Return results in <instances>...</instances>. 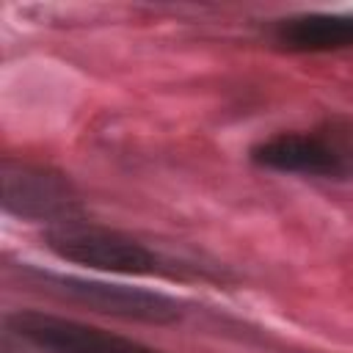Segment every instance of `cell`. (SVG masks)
I'll list each match as a JSON object with an SVG mask.
<instances>
[{
  "instance_id": "5b68a950",
  "label": "cell",
  "mask_w": 353,
  "mask_h": 353,
  "mask_svg": "<svg viewBox=\"0 0 353 353\" xmlns=\"http://www.w3.org/2000/svg\"><path fill=\"white\" fill-rule=\"evenodd\" d=\"M8 328L33 347L50 353H163L138 339L47 312H14L8 314Z\"/></svg>"
},
{
  "instance_id": "8992f818",
  "label": "cell",
  "mask_w": 353,
  "mask_h": 353,
  "mask_svg": "<svg viewBox=\"0 0 353 353\" xmlns=\"http://www.w3.org/2000/svg\"><path fill=\"white\" fill-rule=\"evenodd\" d=\"M273 39L287 52H336L353 47V14H298L281 19Z\"/></svg>"
},
{
  "instance_id": "6da1fadb",
  "label": "cell",
  "mask_w": 353,
  "mask_h": 353,
  "mask_svg": "<svg viewBox=\"0 0 353 353\" xmlns=\"http://www.w3.org/2000/svg\"><path fill=\"white\" fill-rule=\"evenodd\" d=\"M44 245L63 262L119 276H160L165 273L163 259L141 240L97 226L88 221H69L44 232Z\"/></svg>"
},
{
  "instance_id": "277c9868",
  "label": "cell",
  "mask_w": 353,
  "mask_h": 353,
  "mask_svg": "<svg viewBox=\"0 0 353 353\" xmlns=\"http://www.w3.org/2000/svg\"><path fill=\"white\" fill-rule=\"evenodd\" d=\"M41 284H47L52 292L88 306L102 314L124 317V320H141V323H174L182 317L179 301L154 292V290H141V287H127V284H110V281H97V279H80V276H63V273H36Z\"/></svg>"
},
{
  "instance_id": "7a4b0ae2",
  "label": "cell",
  "mask_w": 353,
  "mask_h": 353,
  "mask_svg": "<svg viewBox=\"0 0 353 353\" xmlns=\"http://www.w3.org/2000/svg\"><path fill=\"white\" fill-rule=\"evenodd\" d=\"M259 168L317 179H353V138L339 130L279 132L251 149Z\"/></svg>"
},
{
  "instance_id": "3957f363",
  "label": "cell",
  "mask_w": 353,
  "mask_h": 353,
  "mask_svg": "<svg viewBox=\"0 0 353 353\" xmlns=\"http://www.w3.org/2000/svg\"><path fill=\"white\" fill-rule=\"evenodd\" d=\"M3 207L22 221L61 226L80 221V196L72 182L47 165L6 160L3 163Z\"/></svg>"
}]
</instances>
